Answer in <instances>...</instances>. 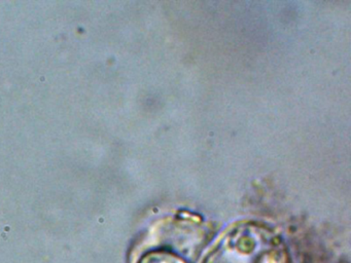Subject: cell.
Here are the masks:
<instances>
[{"label": "cell", "instance_id": "1", "mask_svg": "<svg viewBox=\"0 0 351 263\" xmlns=\"http://www.w3.org/2000/svg\"><path fill=\"white\" fill-rule=\"evenodd\" d=\"M138 263H189L176 253L168 250H153L145 253Z\"/></svg>", "mask_w": 351, "mask_h": 263}]
</instances>
